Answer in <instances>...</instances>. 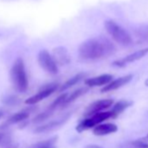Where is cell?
I'll return each mask as SVG.
<instances>
[{
	"label": "cell",
	"instance_id": "obj_1",
	"mask_svg": "<svg viewBox=\"0 0 148 148\" xmlns=\"http://www.w3.org/2000/svg\"><path fill=\"white\" fill-rule=\"evenodd\" d=\"M116 51L113 43L105 37L89 38L79 48V57L84 60H97L107 58Z\"/></svg>",
	"mask_w": 148,
	"mask_h": 148
},
{
	"label": "cell",
	"instance_id": "obj_2",
	"mask_svg": "<svg viewBox=\"0 0 148 148\" xmlns=\"http://www.w3.org/2000/svg\"><path fill=\"white\" fill-rule=\"evenodd\" d=\"M11 81L17 92H25L27 91L29 86L28 77L24 60L21 58L15 60L11 69Z\"/></svg>",
	"mask_w": 148,
	"mask_h": 148
},
{
	"label": "cell",
	"instance_id": "obj_3",
	"mask_svg": "<svg viewBox=\"0 0 148 148\" xmlns=\"http://www.w3.org/2000/svg\"><path fill=\"white\" fill-rule=\"evenodd\" d=\"M105 28L118 44L128 46L132 43V38L128 32L113 20H106L105 22Z\"/></svg>",
	"mask_w": 148,
	"mask_h": 148
},
{
	"label": "cell",
	"instance_id": "obj_4",
	"mask_svg": "<svg viewBox=\"0 0 148 148\" xmlns=\"http://www.w3.org/2000/svg\"><path fill=\"white\" fill-rule=\"evenodd\" d=\"M112 118V114L111 112H98L92 116H91L88 119H86L82 120L76 127V130L78 132H83L85 131H87L91 128L95 127L96 125H99L103 121Z\"/></svg>",
	"mask_w": 148,
	"mask_h": 148
},
{
	"label": "cell",
	"instance_id": "obj_5",
	"mask_svg": "<svg viewBox=\"0 0 148 148\" xmlns=\"http://www.w3.org/2000/svg\"><path fill=\"white\" fill-rule=\"evenodd\" d=\"M38 62L42 69L46 72L55 75L58 71V67L53 60L51 55L46 50H41L38 55Z\"/></svg>",
	"mask_w": 148,
	"mask_h": 148
},
{
	"label": "cell",
	"instance_id": "obj_6",
	"mask_svg": "<svg viewBox=\"0 0 148 148\" xmlns=\"http://www.w3.org/2000/svg\"><path fill=\"white\" fill-rule=\"evenodd\" d=\"M58 86L59 85L58 83H51V84L45 85L44 87H42L38 92V93H36L35 95L28 98L25 101V103L27 104V105H30V106H33V105H36V104L39 103L43 99H46L47 97H49L50 95L54 93L58 90Z\"/></svg>",
	"mask_w": 148,
	"mask_h": 148
},
{
	"label": "cell",
	"instance_id": "obj_7",
	"mask_svg": "<svg viewBox=\"0 0 148 148\" xmlns=\"http://www.w3.org/2000/svg\"><path fill=\"white\" fill-rule=\"evenodd\" d=\"M113 102L114 101L112 99H101V100L95 101L86 108L85 112V116L91 117L98 112H101L103 110L107 109L111 106H112Z\"/></svg>",
	"mask_w": 148,
	"mask_h": 148
},
{
	"label": "cell",
	"instance_id": "obj_8",
	"mask_svg": "<svg viewBox=\"0 0 148 148\" xmlns=\"http://www.w3.org/2000/svg\"><path fill=\"white\" fill-rule=\"evenodd\" d=\"M147 53H148V48L141 49L139 51H135V52L126 56L124 58H121V59L114 61L112 63V64L115 65V66H118V67H123V66H125V64H127L129 63H132V62H134L136 60H138V59L142 58Z\"/></svg>",
	"mask_w": 148,
	"mask_h": 148
},
{
	"label": "cell",
	"instance_id": "obj_9",
	"mask_svg": "<svg viewBox=\"0 0 148 148\" xmlns=\"http://www.w3.org/2000/svg\"><path fill=\"white\" fill-rule=\"evenodd\" d=\"M51 57L58 66L67 64L71 61V58H70L67 50L64 47H61V46L53 49Z\"/></svg>",
	"mask_w": 148,
	"mask_h": 148
},
{
	"label": "cell",
	"instance_id": "obj_10",
	"mask_svg": "<svg viewBox=\"0 0 148 148\" xmlns=\"http://www.w3.org/2000/svg\"><path fill=\"white\" fill-rule=\"evenodd\" d=\"M36 108L32 109V108H30V109H26V110H23L21 112H18L17 113H15L14 115H12V117H10L2 125V127H6L8 125H14V124H18V123H21V122H24L31 115V113L35 111Z\"/></svg>",
	"mask_w": 148,
	"mask_h": 148
},
{
	"label": "cell",
	"instance_id": "obj_11",
	"mask_svg": "<svg viewBox=\"0 0 148 148\" xmlns=\"http://www.w3.org/2000/svg\"><path fill=\"white\" fill-rule=\"evenodd\" d=\"M132 79V75H126V76L119 78V79H115L113 81H111L106 86H105L101 89V92H107L117 90V89L124 86L125 85L128 84Z\"/></svg>",
	"mask_w": 148,
	"mask_h": 148
},
{
	"label": "cell",
	"instance_id": "obj_12",
	"mask_svg": "<svg viewBox=\"0 0 148 148\" xmlns=\"http://www.w3.org/2000/svg\"><path fill=\"white\" fill-rule=\"evenodd\" d=\"M112 78L113 77L112 75H110V74H102V75L86 79L85 84L90 87L106 86L107 84H109L112 80Z\"/></svg>",
	"mask_w": 148,
	"mask_h": 148
},
{
	"label": "cell",
	"instance_id": "obj_13",
	"mask_svg": "<svg viewBox=\"0 0 148 148\" xmlns=\"http://www.w3.org/2000/svg\"><path fill=\"white\" fill-rule=\"evenodd\" d=\"M68 119V116L67 117H64L63 119H58V120H53V121H51L45 125H40L38 127H37L35 130H34V132L35 133H43V132H51L53 130H56L57 128L60 127L61 125H63Z\"/></svg>",
	"mask_w": 148,
	"mask_h": 148
},
{
	"label": "cell",
	"instance_id": "obj_14",
	"mask_svg": "<svg viewBox=\"0 0 148 148\" xmlns=\"http://www.w3.org/2000/svg\"><path fill=\"white\" fill-rule=\"evenodd\" d=\"M117 131H118V126L115 124H112V123L99 124L93 128V134L97 136H104V135L116 132Z\"/></svg>",
	"mask_w": 148,
	"mask_h": 148
},
{
	"label": "cell",
	"instance_id": "obj_15",
	"mask_svg": "<svg viewBox=\"0 0 148 148\" xmlns=\"http://www.w3.org/2000/svg\"><path fill=\"white\" fill-rule=\"evenodd\" d=\"M132 105V101H130L127 99H122V100L118 101L112 107V111H110L112 114V119L117 118L120 113H122L125 109L130 107Z\"/></svg>",
	"mask_w": 148,
	"mask_h": 148
},
{
	"label": "cell",
	"instance_id": "obj_16",
	"mask_svg": "<svg viewBox=\"0 0 148 148\" xmlns=\"http://www.w3.org/2000/svg\"><path fill=\"white\" fill-rule=\"evenodd\" d=\"M86 76V74L84 73V72H80V73L76 74L75 76H73L72 78H71L70 79H68L64 85H62V86H61L60 89H59V92H64V91H65V90L71 88V86H75V85H76L77 83H79L81 79H83Z\"/></svg>",
	"mask_w": 148,
	"mask_h": 148
},
{
	"label": "cell",
	"instance_id": "obj_17",
	"mask_svg": "<svg viewBox=\"0 0 148 148\" xmlns=\"http://www.w3.org/2000/svg\"><path fill=\"white\" fill-rule=\"evenodd\" d=\"M87 91H88V88H87V87H82V88H79V89H78V90H75L74 92H72L69 96L67 95V97H66V99H65V100H64V102L62 107L66 106L69 105L70 103H71V102H73V101H75L77 99H79V97H81L82 95H84L85 93H86Z\"/></svg>",
	"mask_w": 148,
	"mask_h": 148
},
{
	"label": "cell",
	"instance_id": "obj_18",
	"mask_svg": "<svg viewBox=\"0 0 148 148\" xmlns=\"http://www.w3.org/2000/svg\"><path fill=\"white\" fill-rule=\"evenodd\" d=\"M58 140V136H54L49 139L39 141L31 146V148H57L55 143Z\"/></svg>",
	"mask_w": 148,
	"mask_h": 148
},
{
	"label": "cell",
	"instance_id": "obj_19",
	"mask_svg": "<svg viewBox=\"0 0 148 148\" xmlns=\"http://www.w3.org/2000/svg\"><path fill=\"white\" fill-rule=\"evenodd\" d=\"M119 148H148V144L141 139L127 141L120 145Z\"/></svg>",
	"mask_w": 148,
	"mask_h": 148
},
{
	"label": "cell",
	"instance_id": "obj_20",
	"mask_svg": "<svg viewBox=\"0 0 148 148\" xmlns=\"http://www.w3.org/2000/svg\"><path fill=\"white\" fill-rule=\"evenodd\" d=\"M53 112H52V111L47 109V110H45L44 112L38 114V115L33 119L32 122H33V123H41V122L45 121V119H49V118L53 114Z\"/></svg>",
	"mask_w": 148,
	"mask_h": 148
},
{
	"label": "cell",
	"instance_id": "obj_21",
	"mask_svg": "<svg viewBox=\"0 0 148 148\" xmlns=\"http://www.w3.org/2000/svg\"><path fill=\"white\" fill-rule=\"evenodd\" d=\"M3 102L5 104V105H8V106H13V105H17L19 103V99L15 97V96H8L7 98L4 99Z\"/></svg>",
	"mask_w": 148,
	"mask_h": 148
},
{
	"label": "cell",
	"instance_id": "obj_22",
	"mask_svg": "<svg viewBox=\"0 0 148 148\" xmlns=\"http://www.w3.org/2000/svg\"><path fill=\"white\" fill-rule=\"evenodd\" d=\"M85 148H102V147L99 145H88Z\"/></svg>",
	"mask_w": 148,
	"mask_h": 148
},
{
	"label": "cell",
	"instance_id": "obj_23",
	"mask_svg": "<svg viewBox=\"0 0 148 148\" xmlns=\"http://www.w3.org/2000/svg\"><path fill=\"white\" fill-rule=\"evenodd\" d=\"M5 138V134L4 133H0V143L2 142V140Z\"/></svg>",
	"mask_w": 148,
	"mask_h": 148
},
{
	"label": "cell",
	"instance_id": "obj_24",
	"mask_svg": "<svg viewBox=\"0 0 148 148\" xmlns=\"http://www.w3.org/2000/svg\"><path fill=\"white\" fill-rule=\"evenodd\" d=\"M141 140H143L144 142H146V143H147V142H148V134H147L145 138H141Z\"/></svg>",
	"mask_w": 148,
	"mask_h": 148
},
{
	"label": "cell",
	"instance_id": "obj_25",
	"mask_svg": "<svg viewBox=\"0 0 148 148\" xmlns=\"http://www.w3.org/2000/svg\"><path fill=\"white\" fill-rule=\"evenodd\" d=\"M5 148H18V145H8Z\"/></svg>",
	"mask_w": 148,
	"mask_h": 148
},
{
	"label": "cell",
	"instance_id": "obj_26",
	"mask_svg": "<svg viewBox=\"0 0 148 148\" xmlns=\"http://www.w3.org/2000/svg\"><path fill=\"white\" fill-rule=\"evenodd\" d=\"M3 116H4V112L2 111H0V119H2Z\"/></svg>",
	"mask_w": 148,
	"mask_h": 148
},
{
	"label": "cell",
	"instance_id": "obj_27",
	"mask_svg": "<svg viewBox=\"0 0 148 148\" xmlns=\"http://www.w3.org/2000/svg\"><path fill=\"white\" fill-rule=\"evenodd\" d=\"M145 85L146 86H148V79L145 80Z\"/></svg>",
	"mask_w": 148,
	"mask_h": 148
}]
</instances>
